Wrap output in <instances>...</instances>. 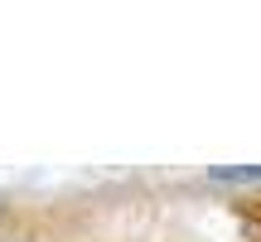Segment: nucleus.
Returning a JSON list of instances; mask_svg holds the SVG:
<instances>
[{"instance_id":"1","label":"nucleus","mask_w":261,"mask_h":242,"mask_svg":"<svg viewBox=\"0 0 261 242\" xmlns=\"http://www.w3.org/2000/svg\"><path fill=\"white\" fill-rule=\"evenodd\" d=\"M218 179H261V170H218Z\"/></svg>"}]
</instances>
